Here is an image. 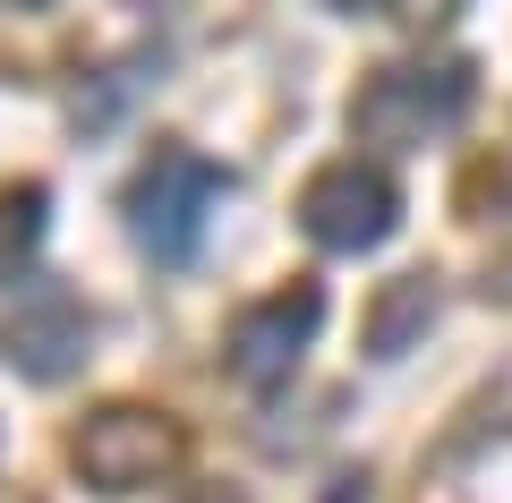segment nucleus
Returning a JSON list of instances; mask_svg holds the SVG:
<instances>
[{
	"instance_id": "obj_2",
	"label": "nucleus",
	"mask_w": 512,
	"mask_h": 503,
	"mask_svg": "<svg viewBox=\"0 0 512 503\" xmlns=\"http://www.w3.org/2000/svg\"><path fill=\"white\" fill-rule=\"evenodd\" d=\"M461 111H470V60H436V69H376L359 86V103H350V128H359L367 145H427L444 137V128H461Z\"/></svg>"
},
{
	"instance_id": "obj_4",
	"label": "nucleus",
	"mask_w": 512,
	"mask_h": 503,
	"mask_svg": "<svg viewBox=\"0 0 512 503\" xmlns=\"http://www.w3.org/2000/svg\"><path fill=\"white\" fill-rule=\"evenodd\" d=\"M316 324H325V290H316V282H291V290H274V299L239 307L222 359H231V376L248 384V393H282L291 367H299V350L316 342Z\"/></svg>"
},
{
	"instance_id": "obj_3",
	"label": "nucleus",
	"mask_w": 512,
	"mask_h": 503,
	"mask_svg": "<svg viewBox=\"0 0 512 503\" xmlns=\"http://www.w3.org/2000/svg\"><path fill=\"white\" fill-rule=\"evenodd\" d=\"M402 222V188L384 180L376 162H325L308 188H299V231L333 256H367L393 239Z\"/></svg>"
},
{
	"instance_id": "obj_8",
	"label": "nucleus",
	"mask_w": 512,
	"mask_h": 503,
	"mask_svg": "<svg viewBox=\"0 0 512 503\" xmlns=\"http://www.w3.org/2000/svg\"><path fill=\"white\" fill-rule=\"evenodd\" d=\"M436 316V290L410 273V282H393V299H384V316H376V359H402V342L419 333V324Z\"/></svg>"
},
{
	"instance_id": "obj_6",
	"label": "nucleus",
	"mask_w": 512,
	"mask_h": 503,
	"mask_svg": "<svg viewBox=\"0 0 512 503\" xmlns=\"http://www.w3.org/2000/svg\"><path fill=\"white\" fill-rule=\"evenodd\" d=\"M86 342H94V324H86V307H77L60 282H35L9 316H0V359L18 367L26 384L77 376V367H86Z\"/></svg>"
},
{
	"instance_id": "obj_1",
	"label": "nucleus",
	"mask_w": 512,
	"mask_h": 503,
	"mask_svg": "<svg viewBox=\"0 0 512 503\" xmlns=\"http://www.w3.org/2000/svg\"><path fill=\"white\" fill-rule=\"evenodd\" d=\"M231 197V171L205 154H188V145H163V154L128 180V231H137V248L154 256V265H188V256L205 248V222H214V205Z\"/></svg>"
},
{
	"instance_id": "obj_9",
	"label": "nucleus",
	"mask_w": 512,
	"mask_h": 503,
	"mask_svg": "<svg viewBox=\"0 0 512 503\" xmlns=\"http://www.w3.org/2000/svg\"><path fill=\"white\" fill-rule=\"evenodd\" d=\"M333 9H376V0H333Z\"/></svg>"
},
{
	"instance_id": "obj_10",
	"label": "nucleus",
	"mask_w": 512,
	"mask_h": 503,
	"mask_svg": "<svg viewBox=\"0 0 512 503\" xmlns=\"http://www.w3.org/2000/svg\"><path fill=\"white\" fill-rule=\"evenodd\" d=\"M18 9H35V0H18Z\"/></svg>"
},
{
	"instance_id": "obj_7",
	"label": "nucleus",
	"mask_w": 512,
	"mask_h": 503,
	"mask_svg": "<svg viewBox=\"0 0 512 503\" xmlns=\"http://www.w3.org/2000/svg\"><path fill=\"white\" fill-rule=\"evenodd\" d=\"M43 188L35 180H18V188H0V282H18L26 273V256L43 248Z\"/></svg>"
},
{
	"instance_id": "obj_5",
	"label": "nucleus",
	"mask_w": 512,
	"mask_h": 503,
	"mask_svg": "<svg viewBox=\"0 0 512 503\" xmlns=\"http://www.w3.org/2000/svg\"><path fill=\"white\" fill-rule=\"evenodd\" d=\"M77 469H86L103 495H137V486L171 478L180 469V427L163 410H137V401H111L77 427Z\"/></svg>"
}]
</instances>
